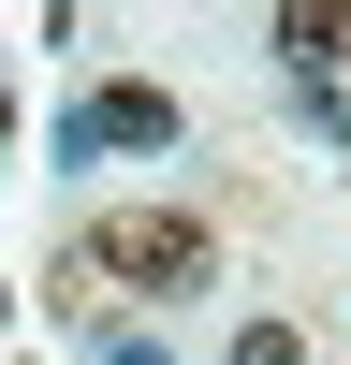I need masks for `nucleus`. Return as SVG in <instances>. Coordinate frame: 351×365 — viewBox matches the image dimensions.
<instances>
[{"instance_id":"1","label":"nucleus","mask_w":351,"mask_h":365,"mask_svg":"<svg viewBox=\"0 0 351 365\" xmlns=\"http://www.w3.org/2000/svg\"><path fill=\"white\" fill-rule=\"evenodd\" d=\"M73 263H88V278H117V292H205V263H220V249H205V220H176V205H132V220H103Z\"/></svg>"},{"instance_id":"2","label":"nucleus","mask_w":351,"mask_h":365,"mask_svg":"<svg viewBox=\"0 0 351 365\" xmlns=\"http://www.w3.org/2000/svg\"><path fill=\"white\" fill-rule=\"evenodd\" d=\"M88 146H176V88H88L58 117V161H88Z\"/></svg>"},{"instance_id":"3","label":"nucleus","mask_w":351,"mask_h":365,"mask_svg":"<svg viewBox=\"0 0 351 365\" xmlns=\"http://www.w3.org/2000/svg\"><path fill=\"white\" fill-rule=\"evenodd\" d=\"M278 58H292V73H337V58H351V0H278Z\"/></svg>"},{"instance_id":"4","label":"nucleus","mask_w":351,"mask_h":365,"mask_svg":"<svg viewBox=\"0 0 351 365\" xmlns=\"http://www.w3.org/2000/svg\"><path fill=\"white\" fill-rule=\"evenodd\" d=\"M234 365H307V336H292V322H249V336H234Z\"/></svg>"},{"instance_id":"5","label":"nucleus","mask_w":351,"mask_h":365,"mask_svg":"<svg viewBox=\"0 0 351 365\" xmlns=\"http://www.w3.org/2000/svg\"><path fill=\"white\" fill-rule=\"evenodd\" d=\"M0 132H15V88H0Z\"/></svg>"}]
</instances>
